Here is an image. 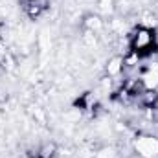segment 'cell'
Wrapping results in <instances>:
<instances>
[{
  "mask_svg": "<svg viewBox=\"0 0 158 158\" xmlns=\"http://www.w3.org/2000/svg\"><path fill=\"white\" fill-rule=\"evenodd\" d=\"M153 42V35L149 31H140L136 33V50H143Z\"/></svg>",
  "mask_w": 158,
  "mask_h": 158,
  "instance_id": "cell-1",
  "label": "cell"
}]
</instances>
